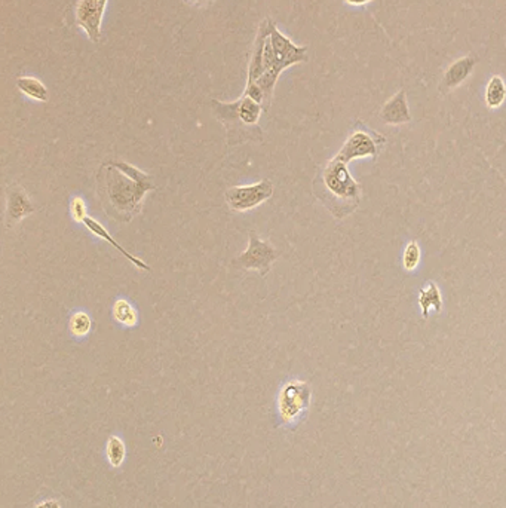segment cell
Listing matches in <instances>:
<instances>
[{"mask_svg": "<svg viewBox=\"0 0 506 508\" xmlns=\"http://www.w3.org/2000/svg\"><path fill=\"white\" fill-rule=\"evenodd\" d=\"M310 400V388L308 383L291 382L279 394V413L285 421L294 419L296 416L308 408Z\"/></svg>", "mask_w": 506, "mask_h": 508, "instance_id": "cell-7", "label": "cell"}, {"mask_svg": "<svg viewBox=\"0 0 506 508\" xmlns=\"http://www.w3.org/2000/svg\"><path fill=\"white\" fill-rule=\"evenodd\" d=\"M419 305L422 308V315L424 320L429 317V309L441 312L442 309L441 291L433 281H429L428 286L419 291Z\"/></svg>", "mask_w": 506, "mask_h": 508, "instance_id": "cell-13", "label": "cell"}, {"mask_svg": "<svg viewBox=\"0 0 506 508\" xmlns=\"http://www.w3.org/2000/svg\"><path fill=\"white\" fill-rule=\"evenodd\" d=\"M106 453H107V460L111 465L113 466L122 465V462L125 461V456H126V448H125V443L122 442V439H119V437L116 435H111L106 446Z\"/></svg>", "mask_w": 506, "mask_h": 508, "instance_id": "cell-16", "label": "cell"}, {"mask_svg": "<svg viewBox=\"0 0 506 508\" xmlns=\"http://www.w3.org/2000/svg\"><path fill=\"white\" fill-rule=\"evenodd\" d=\"M346 3L352 5V6H361V5H366V3H370L373 2V0H345Z\"/></svg>", "mask_w": 506, "mask_h": 508, "instance_id": "cell-22", "label": "cell"}, {"mask_svg": "<svg viewBox=\"0 0 506 508\" xmlns=\"http://www.w3.org/2000/svg\"><path fill=\"white\" fill-rule=\"evenodd\" d=\"M186 2L190 3V5H194V6H204L208 2H212V0H186Z\"/></svg>", "mask_w": 506, "mask_h": 508, "instance_id": "cell-23", "label": "cell"}, {"mask_svg": "<svg viewBox=\"0 0 506 508\" xmlns=\"http://www.w3.org/2000/svg\"><path fill=\"white\" fill-rule=\"evenodd\" d=\"M91 326H93V321L85 312H77L70 320V330H72L75 336H85L91 330Z\"/></svg>", "mask_w": 506, "mask_h": 508, "instance_id": "cell-19", "label": "cell"}, {"mask_svg": "<svg viewBox=\"0 0 506 508\" xmlns=\"http://www.w3.org/2000/svg\"><path fill=\"white\" fill-rule=\"evenodd\" d=\"M420 254L422 251L418 241H411L407 244V247L402 254V265L406 268V271H414L419 266Z\"/></svg>", "mask_w": 506, "mask_h": 508, "instance_id": "cell-18", "label": "cell"}, {"mask_svg": "<svg viewBox=\"0 0 506 508\" xmlns=\"http://www.w3.org/2000/svg\"><path fill=\"white\" fill-rule=\"evenodd\" d=\"M484 100L489 109H499L505 103L506 84L500 76L496 75L489 80L487 87H485Z\"/></svg>", "mask_w": 506, "mask_h": 508, "instance_id": "cell-15", "label": "cell"}, {"mask_svg": "<svg viewBox=\"0 0 506 508\" xmlns=\"http://www.w3.org/2000/svg\"><path fill=\"white\" fill-rule=\"evenodd\" d=\"M380 119L388 125H402L411 120V114L407 103L406 91L401 89L392 98L383 105L380 110Z\"/></svg>", "mask_w": 506, "mask_h": 508, "instance_id": "cell-10", "label": "cell"}, {"mask_svg": "<svg viewBox=\"0 0 506 508\" xmlns=\"http://www.w3.org/2000/svg\"><path fill=\"white\" fill-rule=\"evenodd\" d=\"M36 508H59V505L57 501H46V502L39 504Z\"/></svg>", "mask_w": 506, "mask_h": 508, "instance_id": "cell-21", "label": "cell"}, {"mask_svg": "<svg viewBox=\"0 0 506 508\" xmlns=\"http://www.w3.org/2000/svg\"><path fill=\"white\" fill-rule=\"evenodd\" d=\"M279 257V253L277 248L269 244L268 241H263L257 237L254 230L250 232V242L248 248L241 254L235 263L241 268L248 271H257L261 275H266L270 271L272 263Z\"/></svg>", "mask_w": 506, "mask_h": 508, "instance_id": "cell-3", "label": "cell"}, {"mask_svg": "<svg viewBox=\"0 0 506 508\" xmlns=\"http://www.w3.org/2000/svg\"><path fill=\"white\" fill-rule=\"evenodd\" d=\"M109 0H77L76 24L84 30L91 42L97 44L101 37V23Z\"/></svg>", "mask_w": 506, "mask_h": 508, "instance_id": "cell-5", "label": "cell"}, {"mask_svg": "<svg viewBox=\"0 0 506 508\" xmlns=\"http://www.w3.org/2000/svg\"><path fill=\"white\" fill-rule=\"evenodd\" d=\"M321 185L326 194L330 197L327 207L331 210L334 202L348 204L355 208L361 197V186L350 176L348 164L339 159H331L327 167L321 172Z\"/></svg>", "mask_w": 506, "mask_h": 508, "instance_id": "cell-2", "label": "cell"}, {"mask_svg": "<svg viewBox=\"0 0 506 508\" xmlns=\"http://www.w3.org/2000/svg\"><path fill=\"white\" fill-rule=\"evenodd\" d=\"M36 211L26 190L21 186H11L8 190V207H6V223L11 228L19 220Z\"/></svg>", "mask_w": 506, "mask_h": 508, "instance_id": "cell-9", "label": "cell"}, {"mask_svg": "<svg viewBox=\"0 0 506 508\" xmlns=\"http://www.w3.org/2000/svg\"><path fill=\"white\" fill-rule=\"evenodd\" d=\"M72 216L77 221H84L86 217V207L82 198H73L72 201Z\"/></svg>", "mask_w": 506, "mask_h": 508, "instance_id": "cell-20", "label": "cell"}, {"mask_svg": "<svg viewBox=\"0 0 506 508\" xmlns=\"http://www.w3.org/2000/svg\"><path fill=\"white\" fill-rule=\"evenodd\" d=\"M273 195V183L263 180L250 186H235L226 190L227 206L235 211H247L263 204Z\"/></svg>", "mask_w": 506, "mask_h": 508, "instance_id": "cell-4", "label": "cell"}, {"mask_svg": "<svg viewBox=\"0 0 506 508\" xmlns=\"http://www.w3.org/2000/svg\"><path fill=\"white\" fill-rule=\"evenodd\" d=\"M270 42L273 53H275L277 64L282 70L308 61V48L297 46L288 36L279 32L278 27L272 21H270Z\"/></svg>", "mask_w": 506, "mask_h": 508, "instance_id": "cell-6", "label": "cell"}, {"mask_svg": "<svg viewBox=\"0 0 506 508\" xmlns=\"http://www.w3.org/2000/svg\"><path fill=\"white\" fill-rule=\"evenodd\" d=\"M98 181L104 211L124 221L137 215L146 192L155 189L151 177L144 171L118 161H110L101 168Z\"/></svg>", "mask_w": 506, "mask_h": 508, "instance_id": "cell-1", "label": "cell"}, {"mask_svg": "<svg viewBox=\"0 0 506 508\" xmlns=\"http://www.w3.org/2000/svg\"><path fill=\"white\" fill-rule=\"evenodd\" d=\"M17 88L21 91V93L30 98H33L36 101H45L49 100V93L48 88L44 85V82H40L39 79L33 78V76H21L17 79Z\"/></svg>", "mask_w": 506, "mask_h": 508, "instance_id": "cell-14", "label": "cell"}, {"mask_svg": "<svg viewBox=\"0 0 506 508\" xmlns=\"http://www.w3.org/2000/svg\"><path fill=\"white\" fill-rule=\"evenodd\" d=\"M84 225H85L91 232H93L94 235H97V237H100V238H103L104 241H107V242L110 244L111 247H115L120 254H122V256H124L125 259H128L131 263H133L134 266H137L138 269L150 271V266L147 265L146 262H143V260H140V259L134 257L133 254H129V253H128L122 246H120L119 242H116V241L113 239V237L110 235L109 230H107L103 225H101V223H98L95 219H91V217H88V216H86V217L84 219Z\"/></svg>", "mask_w": 506, "mask_h": 508, "instance_id": "cell-12", "label": "cell"}, {"mask_svg": "<svg viewBox=\"0 0 506 508\" xmlns=\"http://www.w3.org/2000/svg\"><path fill=\"white\" fill-rule=\"evenodd\" d=\"M376 158L377 156V145L374 138L366 133V131H355L352 133L345 145L340 149L339 154L336 155V159L349 164L350 161L357 158Z\"/></svg>", "mask_w": 506, "mask_h": 508, "instance_id": "cell-8", "label": "cell"}, {"mask_svg": "<svg viewBox=\"0 0 506 508\" xmlns=\"http://www.w3.org/2000/svg\"><path fill=\"white\" fill-rule=\"evenodd\" d=\"M113 315L116 321L125 324V326H134L137 323V314L126 300H118L115 303Z\"/></svg>", "mask_w": 506, "mask_h": 508, "instance_id": "cell-17", "label": "cell"}, {"mask_svg": "<svg viewBox=\"0 0 506 508\" xmlns=\"http://www.w3.org/2000/svg\"><path fill=\"white\" fill-rule=\"evenodd\" d=\"M475 64H477V60L474 57H463L451 63L444 73L441 91H451L462 85L471 76Z\"/></svg>", "mask_w": 506, "mask_h": 508, "instance_id": "cell-11", "label": "cell"}]
</instances>
